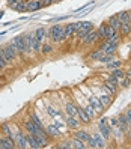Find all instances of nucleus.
I'll use <instances>...</instances> for the list:
<instances>
[{
    "label": "nucleus",
    "instance_id": "f257e3e1",
    "mask_svg": "<svg viewBox=\"0 0 131 149\" xmlns=\"http://www.w3.org/2000/svg\"><path fill=\"white\" fill-rule=\"evenodd\" d=\"M23 127H24V130L27 131V133H30V134H33V136H48L47 131H44V130L38 128L36 125H35V122H33L30 118H26V119H24Z\"/></svg>",
    "mask_w": 131,
    "mask_h": 149
},
{
    "label": "nucleus",
    "instance_id": "f03ea898",
    "mask_svg": "<svg viewBox=\"0 0 131 149\" xmlns=\"http://www.w3.org/2000/svg\"><path fill=\"white\" fill-rule=\"evenodd\" d=\"M15 146L20 148V149L29 148L27 139H26V130H23V128H20V127L15 128Z\"/></svg>",
    "mask_w": 131,
    "mask_h": 149
},
{
    "label": "nucleus",
    "instance_id": "7ed1b4c3",
    "mask_svg": "<svg viewBox=\"0 0 131 149\" xmlns=\"http://www.w3.org/2000/svg\"><path fill=\"white\" fill-rule=\"evenodd\" d=\"M62 35H63V27L60 24H54L50 30H47V36L53 42H62Z\"/></svg>",
    "mask_w": 131,
    "mask_h": 149
},
{
    "label": "nucleus",
    "instance_id": "20e7f679",
    "mask_svg": "<svg viewBox=\"0 0 131 149\" xmlns=\"http://www.w3.org/2000/svg\"><path fill=\"white\" fill-rule=\"evenodd\" d=\"M9 44H11V45H12L17 51H18L20 56L26 54V41H24V35H18V36L12 38Z\"/></svg>",
    "mask_w": 131,
    "mask_h": 149
},
{
    "label": "nucleus",
    "instance_id": "39448f33",
    "mask_svg": "<svg viewBox=\"0 0 131 149\" xmlns=\"http://www.w3.org/2000/svg\"><path fill=\"white\" fill-rule=\"evenodd\" d=\"M0 134L9 137V139H12V140H15V131L12 130V127H11L9 124H6V122L0 125Z\"/></svg>",
    "mask_w": 131,
    "mask_h": 149
},
{
    "label": "nucleus",
    "instance_id": "423d86ee",
    "mask_svg": "<svg viewBox=\"0 0 131 149\" xmlns=\"http://www.w3.org/2000/svg\"><path fill=\"white\" fill-rule=\"evenodd\" d=\"M89 104H91V106H92L95 110L98 111V115H101V113H102L104 110H106V107L102 106V102L100 101L98 96H89Z\"/></svg>",
    "mask_w": 131,
    "mask_h": 149
},
{
    "label": "nucleus",
    "instance_id": "0eeeda50",
    "mask_svg": "<svg viewBox=\"0 0 131 149\" xmlns=\"http://www.w3.org/2000/svg\"><path fill=\"white\" fill-rule=\"evenodd\" d=\"M65 124H66L68 128H71V130H78V128H80L82 122L78 120L77 116H66V118H65Z\"/></svg>",
    "mask_w": 131,
    "mask_h": 149
},
{
    "label": "nucleus",
    "instance_id": "6e6552de",
    "mask_svg": "<svg viewBox=\"0 0 131 149\" xmlns=\"http://www.w3.org/2000/svg\"><path fill=\"white\" fill-rule=\"evenodd\" d=\"M98 39H100V38H98V33H97V30H93V29H92L89 33L86 35V38H84L82 42L84 44V45H91V44H95Z\"/></svg>",
    "mask_w": 131,
    "mask_h": 149
},
{
    "label": "nucleus",
    "instance_id": "1a4fd4ad",
    "mask_svg": "<svg viewBox=\"0 0 131 149\" xmlns=\"http://www.w3.org/2000/svg\"><path fill=\"white\" fill-rule=\"evenodd\" d=\"M98 131H100L101 136L106 139V140H110L111 139V127H110V124H100Z\"/></svg>",
    "mask_w": 131,
    "mask_h": 149
},
{
    "label": "nucleus",
    "instance_id": "9d476101",
    "mask_svg": "<svg viewBox=\"0 0 131 149\" xmlns=\"http://www.w3.org/2000/svg\"><path fill=\"white\" fill-rule=\"evenodd\" d=\"M0 145H2V149H14V148H17L15 146V140L6 137V136L0 137Z\"/></svg>",
    "mask_w": 131,
    "mask_h": 149
},
{
    "label": "nucleus",
    "instance_id": "9b49d317",
    "mask_svg": "<svg viewBox=\"0 0 131 149\" xmlns=\"http://www.w3.org/2000/svg\"><path fill=\"white\" fill-rule=\"evenodd\" d=\"M45 131H47V134H48L50 139H57V137L62 136V131H60L54 124H53V125H48V127L45 128Z\"/></svg>",
    "mask_w": 131,
    "mask_h": 149
},
{
    "label": "nucleus",
    "instance_id": "f8f14e48",
    "mask_svg": "<svg viewBox=\"0 0 131 149\" xmlns=\"http://www.w3.org/2000/svg\"><path fill=\"white\" fill-rule=\"evenodd\" d=\"M77 118H78V120H80L82 124H89V122L92 120L89 116H87L86 110L83 107H78V106H77Z\"/></svg>",
    "mask_w": 131,
    "mask_h": 149
},
{
    "label": "nucleus",
    "instance_id": "ddd939ff",
    "mask_svg": "<svg viewBox=\"0 0 131 149\" xmlns=\"http://www.w3.org/2000/svg\"><path fill=\"white\" fill-rule=\"evenodd\" d=\"M42 6H44V5H42L41 0H27V12L39 11Z\"/></svg>",
    "mask_w": 131,
    "mask_h": 149
},
{
    "label": "nucleus",
    "instance_id": "4468645a",
    "mask_svg": "<svg viewBox=\"0 0 131 149\" xmlns=\"http://www.w3.org/2000/svg\"><path fill=\"white\" fill-rule=\"evenodd\" d=\"M91 136H92V134H89V131H86V130H80V128H78V130L75 131V133H74V137H75V139H78V140H82V142H84V143L91 139Z\"/></svg>",
    "mask_w": 131,
    "mask_h": 149
},
{
    "label": "nucleus",
    "instance_id": "2eb2a0df",
    "mask_svg": "<svg viewBox=\"0 0 131 149\" xmlns=\"http://www.w3.org/2000/svg\"><path fill=\"white\" fill-rule=\"evenodd\" d=\"M118 120H119V127L127 133L131 125H130V122H128V119H127V116H125V113H119V115H118Z\"/></svg>",
    "mask_w": 131,
    "mask_h": 149
},
{
    "label": "nucleus",
    "instance_id": "dca6fc26",
    "mask_svg": "<svg viewBox=\"0 0 131 149\" xmlns=\"http://www.w3.org/2000/svg\"><path fill=\"white\" fill-rule=\"evenodd\" d=\"M98 98H100V101L102 102V106L106 107V109H109L111 106V102H113V96L109 95V93H106V92H102L101 95H98Z\"/></svg>",
    "mask_w": 131,
    "mask_h": 149
},
{
    "label": "nucleus",
    "instance_id": "f3484780",
    "mask_svg": "<svg viewBox=\"0 0 131 149\" xmlns=\"http://www.w3.org/2000/svg\"><path fill=\"white\" fill-rule=\"evenodd\" d=\"M107 24L110 26V27H113V29H115V30H118L119 32V29H121V20H119V17H118V14L116 15H111L110 17V18L107 20Z\"/></svg>",
    "mask_w": 131,
    "mask_h": 149
},
{
    "label": "nucleus",
    "instance_id": "a211bd4d",
    "mask_svg": "<svg viewBox=\"0 0 131 149\" xmlns=\"http://www.w3.org/2000/svg\"><path fill=\"white\" fill-rule=\"evenodd\" d=\"M125 131L122 130L119 125H116V127H111V136H115V139L116 140H124V137H125Z\"/></svg>",
    "mask_w": 131,
    "mask_h": 149
},
{
    "label": "nucleus",
    "instance_id": "6ab92c4d",
    "mask_svg": "<svg viewBox=\"0 0 131 149\" xmlns=\"http://www.w3.org/2000/svg\"><path fill=\"white\" fill-rule=\"evenodd\" d=\"M26 139H27L29 148H32V149H38V148H41L39 143H38V140H36V137H35L33 134H30V133H27V131H26Z\"/></svg>",
    "mask_w": 131,
    "mask_h": 149
},
{
    "label": "nucleus",
    "instance_id": "aec40b11",
    "mask_svg": "<svg viewBox=\"0 0 131 149\" xmlns=\"http://www.w3.org/2000/svg\"><path fill=\"white\" fill-rule=\"evenodd\" d=\"M107 29H109V24L107 23H102L100 27L97 29V33H98V38L100 39H107Z\"/></svg>",
    "mask_w": 131,
    "mask_h": 149
},
{
    "label": "nucleus",
    "instance_id": "412c9836",
    "mask_svg": "<svg viewBox=\"0 0 131 149\" xmlns=\"http://www.w3.org/2000/svg\"><path fill=\"white\" fill-rule=\"evenodd\" d=\"M102 92H106V93H109L111 96H115L116 92H118V86H113V84H110V83L106 81V83L102 84Z\"/></svg>",
    "mask_w": 131,
    "mask_h": 149
},
{
    "label": "nucleus",
    "instance_id": "4be33fe9",
    "mask_svg": "<svg viewBox=\"0 0 131 149\" xmlns=\"http://www.w3.org/2000/svg\"><path fill=\"white\" fill-rule=\"evenodd\" d=\"M65 111L68 113V116H77V106H75L74 102L68 101L65 104Z\"/></svg>",
    "mask_w": 131,
    "mask_h": 149
},
{
    "label": "nucleus",
    "instance_id": "5701e85b",
    "mask_svg": "<svg viewBox=\"0 0 131 149\" xmlns=\"http://www.w3.org/2000/svg\"><path fill=\"white\" fill-rule=\"evenodd\" d=\"M32 38H33V33H26V35H24V41H26V54L33 53V51H32Z\"/></svg>",
    "mask_w": 131,
    "mask_h": 149
},
{
    "label": "nucleus",
    "instance_id": "b1692460",
    "mask_svg": "<svg viewBox=\"0 0 131 149\" xmlns=\"http://www.w3.org/2000/svg\"><path fill=\"white\" fill-rule=\"evenodd\" d=\"M92 136H93V139H95V142H97V146H98V148H107V145H106V139L101 136L100 131H98V133H93Z\"/></svg>",
    "mask_w": 131,
    "mask_h": 149
},
{
    "label": "nucleus",
    "instance_id": "393cba45",
    "mask_svg": "<svg viewBox=\"0 0 131 149\" xmlns=\"http://www.w3.org/2000/svg\"><path fill=\"white\" fill-rule=\"evenodd\" d=\"M41 41L35 36V33H33V38H32V51L35 54H38V53H41Z\"/></svg>",
    "mask_w": 131,
    "mask_h": 149
},
{
    "label": "nucleus",
    "instance_id": "a878e982",
    "mask_svg": "<svg viewBox=\"0 0 131 149\" xmlns=\"http://www.w3.org/2000/svg\"><path fill=\"white\" fill-rule=\"evenodd\" d=\"M119 33L122 35V36H131V24L130 23H122L121 29H119Z\"/></svg>",
    "mask_w": 131,
    "mask_h": 149
},
{
    "label": "nucleus",
    "instance_id": "bb28decb",
    "mask_svg": "<svg viewBox=\"0 0 131 149\" xmlns=\"http://www.w3.org/2000/svg\"><path fill=\"white\" fill-rule=\"evenodd\" d=\"M12 11H17V12H27V2H18L17 5L12 6Z\"/></svg>",
    "mask_w": 131,
    "mask_h": 149
},
{
    "label": "nucleus",
    "instance_id": "cd10ccee",
    "mask_svg": "<svg viewBox=\"0 0 131 149\" xmlns=\"http://www.w3.org/2000/svg\"><path fill=\"white\" fill-rule=\"evenodd\" d=\"M0 54H2V57L5 59V62L8 63V66H12V65L15 63L14 60L11 59V56H9V54L6 53V50H5V47H0Z\"/></svg>",
    "mask_w": 131,
    "mask_h": 149
},
{
    "label": "nucleus",
    "instance_id": "c85d7f7f",
    "mask_svg": "<svg viewBox=\"0 0 131 149\" xmlns=\"http://www.w3.org/2000/svg\"><path fill=\"white\" fill-rule=\"evenodd\" d=\"M83 109L86 110V113H87V116H89L91 119H95V118L98 116V111L95 110V109H93V107L91 106V104H89V106H84Z\"/></svg>",
    "mask_w": 131,
    "mask_h": 149
},
{
    "label": "nucleus",
    "instance_id": "c756f323",
    "mask_svg": "<svg viewBox=\"0 0 131 149\" xmlns=\"http://www.w3.org/2000/svg\"><path fill=\"white\" fill-rule=\"evenodd\" d=\"M35 36H36V38L42 42V39L47 36V29H45V27H38L36 30H35Z\"/></svg>",
    "mask_w": 131,
    "mask_h": 149
},
{
    "label": "nucleus",
    "instance_id": "7c9ffc66",
    "mask_svg": "<svg viewBox=\"0 0 131 149\" xmlns=\"http://www.w3.org/2000/svg\"><path fill=\"white\" fill-rule=\"evenodd\" d=\"M33 122H35V125H36L38 128H41V130H44V131H45V127H44V124H42V120L38 118V115H35V113H32V115L29 116Z\"/></svg>",
    "mask_w": 131,
    "mask_h": 149
},
{
    "label": "nucleus",
    "instance_id": "2f4dec72",
    "mask_svg": "<svg viewBox=\"0 0 131 149\" xmlns=\"http://www.w3.org/2000/svg\"><path fill=\"white\" fill-rule=\"evenodd\" d=\"M71 140H72V148H77V149H86L87 148V145L84 142H82V140H78L75 137H72Z\"/></svg>",
    "mask_w": 131,
    "mask_h": 149
},
{
    "label": "nucleus",
    "instance_id": "473e14b6",
    "mask_svg": "<svg viewBox=\"0 0 131 149\" xmlns=\"http://www.w3.org/2000/svg\"><path fill=\"white\" fill-rule=\"evenodd\" d=\"M51 51H53V47H51V44H41V54L47 56L50 54Z\"/></svg>",
    "mask_w": 131,
    "mask_h": 149
},
{
    "label": "nucleus",
    "instance_id": "72a5a7b5",
    "mask_svg": "<svg viewBox=\"0 0 131 149\" xmlns=\"http://www.w3.org/2000/svg\"><path fill=\"white\" fill-rule=\"evenodd\" d=\"M111 75H115V77H118L119 80H122V78L125 77V71L122 68H115V69H111V72H110Z\"/></svg>",
    "mask_w": 131,
    "mask_h": 149
},
{
    "label": "nucleus",
    "instance_id": "f704fd0d",
    "mask_svg": "<svg viewBox=\"0 0 131 149\" xmlns=\"http://www.w3.org/2000/svg\"><path fill=\"white\" fill-rule=\"evenodd\" d=\"M47 113L51 116V118H56V116H62V111L60 110H56L53 106H48L47 107Z\"/></svg>",
    "mask_w": 131,
    "mask_h": 149
},
{
    "label": "nucleus",
    "instance_id": "c9c22d12",
    "mask_svg": "<svg viewBox=\"0 0 131 149\" xmlns=\"http://www.w3.org/2000/svg\"><path fill=\"white\" fill-rule=\"evenodd\" d=\"M118 17H119L121 23H130V12H128V11H122V12H119ZM130 24H131V23H130Z\"/></svg>",
    "mask_w": 131,
    "mask_h": 149
},
{
    "label": "nucleus",
    "instance_id": "e433bc0d",
    "mask_svg": "<svg viewBox=\"0 0 131 149\" xmlns=\"http://www.w3.org/2000/svg\"><path fill=\"white\" fill-rule=\"evenodd\" d=\"M102 56H104V51H102L101 48H98V50H95L93 53H91L89 59H92V60H100Z\"/></svg>",
    "mask_w": 131,
    "mask_h": 149
},
{
    "label": "nucleus",
    "instance_id": "4c0bfd02",
    "mask_svg": "<svg viewBox=\"0 0 131 149\" xmlns=\"http://www.w3.org/2000/svg\"><path fill=\"white\" fill-rule=\"evenodd\" d=\"M56 148L57 149H71L72 148V140H63V142L59 143Z\"/></svg>",
    "mask_w": 131,
    "mask_h": 149
},
{
    "label": "nucleus",
    "instance_id": "58836bf2",
    "mask_svg": "<svg viewBox=\"0 0 131 149\" xmlns=\"http://www.w3.org/2000/svg\"><path fill=\"white\" fill-rule=\"evenodd\" d=\"M106 81L110 83V84H113V86H118V87H119V81H121V80H119L118 77H115V75H111V74H110V75H107Z\"/></svg>",
    "mask_w": 131,
    "mask_h": 149
},
{
    "label": "nucleus",
    "instance_id": "ea45409f",
    "mask_svg": "<svg viewBox=\"0 0 131 149\" xmlns=\"http://www.w3.org/2000/svg\"><path fill=\"white\" fill-rule=\"evenodd\" d=\"M111 60H115V57H113V54H104L98 62H101V63H104V65H107V63H110Z\"/></svg>",
    "mask_w": 131,
    "mask_h": 149
},
{
    "label": "nucleus",
    "instance_id": "a19ab883",
    "mask_svg": "<svg viewBox=\"0 0 131 149\" xmlns=\"http://www.w3.org/2000/svg\"><path fill=\"white\" fill-rule=\"evenodd\" d=\"M130 84H131V78H128V77H124V78L119 81V87H122V89H127V87H130Z\"/></svg>",
    "mask_w": 131,
    "mask_h": 149
},
{
    "label": "nucleus",
    "instance_id": "79ce46f5",
    "mask_svg": "<svg viewBox=\"0 0 131 149\" xmlns=\"http://www.w3.org/2000/svg\"><path fill=\"white\" fill-rule=\"evenodd\" d=\"M121 65H122L121 60H116V59H115V60H111L110 63H107V68H109V69H115V68H121Z\"/></svg>",
    "mask_w": 131,
    "mask_h": 149
},
{
    "label": "nucleus",
    "instance_id": "37998d69",
    "mask_svg": "<svg viewBox=\"0 0 131 149\" xmlns=\"http://www.w3.org/2000/svg\"><path fill=\"white\" fill-rule=\"evenodd\" d=\"M87 148H92V149H97L98 146H97V142H95V139H93V136H91V139L87 140Z\"/></svg>",
    "mask_w": 131,
    "mask_h": 149
},
{
    "label": "nucleus",
    "instance_id": "c03bdc74",
    "mask_svg": "<svg viewBox=\"0 0 131 149\" xmlns=\"http://www.w3.org/2000/svg\"><path fill=\"white\" fill-rule=\"evenodd\" d=\"M110 127H116V125H119V120H118V116H115V118H110Z\"/></svg>",
    "mask_w": 131,
    "mask_h": 149
},
{
    "label": "nucleus",
    "instance_id": "a18cd8bd",
    "mask_svg": "<svg viewBox=\"0 0 131 149\" xmlns=\"http://www.w3.org/2000/svg\"><path fill=\"white\" fill-rule=\"evenodd\" d=\"M5 68H8V63L5 62V59L2 57V54H0V71H3Z\"/></svg>",
    "mask_w": 131,
    "mask_h": 149
},
{
    "label": "nucleus",
    "instance_id": "49530a36",
    "mask_svg": "<svg viewBox=\"0 0 131 149\" xmlns=\"http://www.w3.org/2000/svg\"><path fill=\"white\" fill-rule=\"evenodd\" d=\"M125 116H127V119H128V122H130V125H131V107H128V109L125 110Z\"/></svg>",
    "mask_w": 131,
    "mask_h": 149
},
{
    "label": "nucleus",
    "instance_id": "de8ad7c7",
    "mask_svg": "<svg viewBox=\"0 0 131 149\" xmlns=\"http://www.w3.org/2000/svg\"><path fill=\"white\" fill-rule=\"evenodd\" d=\"M41 2H42L44 6H50L51 3H53V0H41Z\"/></svg>",
    "mask_w": 131,
    "mask_h": 149
},
{
    "label": "nucleus",
    "instance_id": "09e8293b",
    "mask_svg": "<svg viewBox=\"0 0 131 149\" xmlns=\"http://www.w3.org/2000/svg\"><path fill=\"white\" fill-rule=\"evenodd\" d=\"M100 124H109V118H106V116H102V118L100 119Z\"/></svg>",
    "mask_w": 131,
    "mask_h": 149
},
{
    "label": "nucleus",
    "instance_id": "8fccbe9b",
    "mask_svg": "<svg viewBox=\"0 0 131 149\" xmlns=\"http://www.w3.org/2000/svg\"><path fill=\"white\" fill-rule=\"evenodd\" d=\"M127 139H128V142H131V127H130V130L127 131Z\"/></svg>",
    "mask_w": 131,
    "mask_h": 149
},
{
    "label": "nucleus",
    "instance_id": "3c124183",
    "mask_svg": "<svg viewBox=\"0 0 131 149\" xmlns=\"http://www.w3.org/2000/svg\"><path fill=\"white\" fill-rule=\"evenodd\" d=\"M125 77L131 78V69H130V71H125Z\"/></svg>",
    "mask_w": 131,
    "mask_h": 149
},
{
    "label": "nucleus",
    "instance_id": "603ef678",
    "mask_svg": "<svg viewBox=\"0 0 131 149\" xmlns=\"http://www.w3.org/2000/svg\"><path fill=\"white\" fill-rule=\"evenodd\" d=\"M56 2H60V0H53V3H56Z\"/></svg>",
    "mask_w": 131,
    "mask_h": 149
},
{
    "label": "nucleus",
    "instance_id": "864d4df0",
    "mask_svg": "<svg viewBox=\"0 0 131 149\" xmlns=\"http://www.w3.org/2000/svg\"><path fill=\"white\" fill-rule=\"evenodd\" d=\"M0 149H2V145H0Z\"/></svg>",
    "mask_w": 131,
    "mask_h": 149
}]
</instances>
